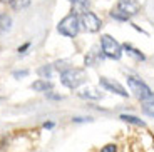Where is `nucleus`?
Instances as JSON below:
<instances>
[{"instance_id": "f257e3e1", "label": "nucleus", "mask_w": 154, "mask_h": 152, "mask_svg": "<svg viewBox=\"0 0 154 152\" xmlns=\"http://www.w3.org/2000/svg\"><path fill=\"white\" fill-rule=\"evenodd\" d=\"M139 10L137 0H119L117 8L111 12V17L116 20H129L131 15H136Z\"/></svg>"}, {"instance_id": "f03ea898", "label": "nucleus", "mask_w": 154, "mask_h": 152, "mask_svg": "<svg viewBox=\"0 0 154 152\" xmlns=\"http://www.w3.org/2000/svg\"><path fill=\"white\" fill-rule=\"evenodd\" d=\"M100 49H102V53H104L107 59H121L122 55V45H121L117 40L111 37V35H102L100 37Z\"/></svg>"}, {"instance_id": "7ed1b4c3", "label": "nucleus", "mask_w": 154, "mask_h": 152, "mask_svg": "<svg viewBox=\"0 0 154 152\" xmlns=\"http://www.w3.org/2000/svg\"><path fill=\"white\" fill-rule=\"evenodd\" d=\"M127 84L131 87V90L136 94V97L141 100H149V99H154V92L151 90V87L147 84H144L141 79L134 75H129L127 77Z\"/></svg>"}, {"instance_id": "20e7f679", "label": "nucleus", "mask_w": 154, "mask_h": 152, "mask_svg": "<svg viewBox=\"0 0 154 152\" xmlns=\"http://www.w3.org/2000/svg\"><path fill=\"white\" fill-rule=\"evenodd\" d=\"M85 80V72L81 68H67L60 74V82L69 89H77Z\"/></svg>"}, {"instance_id": "39448f33", "label": "nucleus", "mask_w": 154, "mask_h": 152, "mask_svg": "<svg viewBox=\"0 0 154 152\" xmlns=\"http://www.w3.org/2000/svg\"><path fill=\"white\" fill-rule=\"evenodd\" d=\"M59 34L66 35V37H75L79 32V17L75 14H70L66 19H62L57 25Z\"/></svg>"}, {"instance_id": "423d86ee", "label": "nucleus", "mask_w": 154, "mask_h": 152, "mask_svg": "<svg viewBox=\"0 0 154 152\" xmlns=\"http://www.w3.org/2000/svg\"><path fill=\"white\" fill-rule=\"evenodd\" d=\"M100 20L92 12H84L79 15V27H82L85 32H97L100 29Z\"/></svg>"}, {"instance_id": "0eeeda50", "label": "nucleus", "mask_w": 154, "mask_h": 152, "mask_svg": "<svg viewBox=\"0 0 154 152\" xmlns=\"http://www.w3.org/2000/svg\"><path fill=\"white\" fill-rule=\"evenodd\" d=\"M100 85L104 89H107V90L114 92V94L121 95V97H127V95H129L127 90L119 84V82H116V80H112V79H107V77H100Z\"/></svg>"}, {"instance_id": "6e6552de", "label": "nucleus", "mask_w": 154, "mask_h": 152, "mask_svg": "<svg viewBox=\"0 0 154 152\" xmlns=\"http://www.w3.org/2000/svg\"><path fill=\"white\" fill-rule=\"evenodd\" d=\"M79 95H81L82 99H92V100H97L102 97V92L97 90V89H92V87H89V89H84V90L79 92Z\"/></svg>"}, {"instance_id": "1a4fd4ad", "label": "nucleus", "mask_w": 154, "mask_h": 152, "mask_svg": "<svg viewBox=\"0 0 154 152\" xmlns=\"http://www.w3.org/2000/svg\"><path fill=\"white\" fill-rule=\"evenodd\" d=\"M32 89L34 90H38V92H47L52 89V84H50L49 80H37L32 84Z\"/></svg>"}, {"instance_id": "9d476101", "label": "nucleus", "mask_w": 154, "mask_h": 152, "mask_svg": "<svg viewBox=\"0 0 154 152\" xmlns=\"http://www.w3.org/2000/svg\"><path fill=\"white\" fill-rule=\"evenodd\" d=\"M10 25H12L10 15H7V14H0V34L7 32L8 29H10Z\"/></svg>"}, {"instance_id": "9b49d317", "label": "nucleus", "mask_w": 154, "mask_h": 152, "mask_svg": "<svg viewBox=\"0 0 154 152\" xmlns=\"http://www.w3.org/2000/svg\"><path fill=\"white\" fill-rule=\"evenodd\" d=\"M119 119H122L124 122H129V124H134V126H141V127H144V126H146V124H144V122L141 120V119H137V117H136V115L122 114V115H121Z\"/></svg>"}, {"instance_id": "f8f14e48", "label": "nucleus", "mask_w": 154, "mask_h": 152, "mask_svg": "<svg viewBox=\"0 0 154 152\" xmlns=\"http://www.w3.org/2000/svg\"><path fill=\"white\" fill-rule=\"evenodd\" d=\"M97 60H99V53H97V47H94V49L85 55V65H94Z\"/></svg>"}, {"instance_id": "ddd939ff", "label": "nucleus", "mask_w": 154, "mask_h": 152, "mask_svg": "<svg viewBox=\"0 0 154 152\" xmlns=\"http://www.w3.org/2000/svg\"><path fill=\"white\" fill-rule=\"evenodd\" d=\"M122 49L126 50V52L129 53V55H132V57H136L137 60H144V59H146V57H144V53H141L137 49H134L132 45H127V44H126V45H124Z\"/></svg>"}, {"instance_id": "4468645a", "label": "nucleus", "mask_w": 154, "mask_h": 152, "mask_svg": "<svg viewBox=\"0 0 154 152\" xmlns=\"http://www.w3.org/2000/svg\"><path fill=\"white\" fill-rule=\"evenodd\" d=\"M29 4H30V0H12L10 2L12 8H15V10H22V8H25Z\"/></svg>"}, {"instance_id": "2eb2a0df", "label": "nucleus", "mask_w": 154, "mask_h": 152, "mask_svg": "<svg viewBox=\"0 0 154 152\" xmlns=\"http://www.w3.org/2000/svg\"><path fill=\"white\" fill-rule=\"evenodd\" d=\"M143 110L146 112L147 115H151V117H154V102H146L143 105Z\"/></svg>"}, {"instance_id": "dca6fc26", "label": "nucleus", "mask_w": 154, "mask_h": 152, "mask_svg": "<svg viewBox=\"0 0 154 152\" xmlns=\"http://www.w3.org/2000/svg\"><path fill=\"white\" fill-rule=\"evenodd\" d=\"M38 74H40V75H42L44 79H49L50 74H52V67H50V65H44V67L40 68V70H38Z\"/></svg>"}, {"instance_id": "f3484780", "label": "nucleus", "mask_w": 154, "mask_h": 152, "mask_svg": "<svg viewBox=\"0 0 154 152\" xmlns=\"http://www.w3.org/2000/svg\"><path fill=\"white\" fill-rule=\"evenodd\" d=\"M100 152H117V147H116L114 144H107L100 149Z\"/></svg>"}, {"instance_id": "a211bd4d", "label": "nucleus", "mask_w": 154, "mask_h": 152, "mask_svg": "<svg viewBox=\"0 0 154 152\" xmlns=\"http://www.w3.org/2000/svg\"><path fill=\"white\" fill-rule=\"evenodd\" d=\"M14 75H15V77H23V75H27V70H22V72H14Z\"/></svg>"}, {"instance_id": "6ab92c4d", "label": "nucleus", "mask_w": 154, "mask_h": 152, "mask_svg": "<svg viewBox=\"0 0 154 152\" xmlns=\"http://www.w3.org/2000/svg\"><path fill=\"white\" fill-rule=\"evenodd\" d=\"M29 47H30V44H23L22 47H19V52H23V50H27Z\"/></svg>"}, {"instance_id": "aec40b11", "label": "nucleus", "mask_w": 154, "mask_h": 152, "mask_svg": "<svg viewBox=\"0 0 154 152\" xmlns=\"http://www.w3.org/2000/svg\"><path fill=\"white\" fill-rule=\"evenodd\" d=\"M44 127H45V129H52V127H54V122H45Z\"/></svg>"}, {"instance_id": "412c9836", "label": "nucleus", "mask_w": 154, "mask_h": 152, "mask_svg": "<svg viewBox=\"0 0 154 152\" xmlns=\"http://www.w3.org/2000/svg\"><path fill=\"white\" fill-rule=\"evenodd\" d=\"M12 0H0V4H10Z\"/></svg>"}, {"instance_id": "4be33fe9", "label": "nucleus", "mask_w": 154, "mask_h": 152, "mask_svg": "<svg viewBox=\"0 0 154 152\" xmlns=\"http://www.w3.org/2000/svg\"><path fill=\"white\" fill-rule=\"evenodd\" d=\"M70 2H77V0H70Z\"/></svg>"}]
</instances>
